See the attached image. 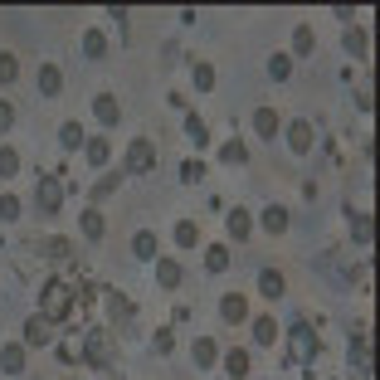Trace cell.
<instances>
[{
	"label": "cell",
	"mask_w": 380,
	"mask_h": 380,
	"mask_svg": "<svg viewBox=\"0 0 380 380\" xmlns=\"http://www.w3.org/2000/svg\"><path fill=\"white\" fill-rule=\"evenodd\" d=\"M44 312H39V317H44V322L54 326V322H64V317H69V312H74V283H64V278H49V283H44Z\"/></svg>",
	"instance_id": "cell-1"
},
{
	"label": "cell",
	"mask_w": 380,
	"mask_h": 380,
	"mask_svg": "<svg viewBox=\"0 0 380 380\" xmlns=\"http://www.w3.org/2000/svg\"><path fill=\"white\" fill-rule=\"evenodd\" d=\"M83 361L88 366H112V331L108 326H93L83 336Z\"/></svg>",
	"instance_id": "cell-2"
},
{
	"label": "cell",
	"mask_w": 380,
	"mask_h": 380,
	"mask_svg": "<svg viewBox=\"0 0 380 380\" xmlns=\"http://www.w3.org/2000/svg\"><path fill=\"white\" fill-rule=\"evenodd\" d=\"M317 351H322V341H317V331H312L307 322H298L293 331H288V356H293V361H312Z\"/></svg>",
	"instance_id": "cell-3"
},
{
	"label": "cell",
	"mask_w": 380,
	"mask_h": 380,
	"mask_svg": "<svg viewBox=\"0 0 380 380\" xmlns=\"http://www.w3.org/2000/svg\"><path fill=\"white\" fill-rule=\"evenodd\" d=\"M34 205H39L44 215H54L59 205H64V181H59V176H39V190H34Z\"/></svg>",
	"instance_id": "cell-4"
},
{
	"label": "cell",
	"mask_w": 380,
	"mask_h": 380,
	"mask_svg": "<svg viewBox=\"0 0 380 380\" xmlns=\"http://www.w3.org/2000/svg\"><path fill=\"white\" fill-rule=\"evenodd\" d=\"M156 166V146L146 141V136H136L132 146H127V176H141V171H151Z\"/></svg>",
	"instance_id": "cell-5"
},
{
	"label": "cell",
	"mask_w": 380,
	"mask_h": 380,
	"mask_svg": "<svg viewBox=\"0 0 380 380\" xmlns=\"http://www.w3.org/2000/svg\"><path fill=\"white\" fill-rule=\"evenodd\" d=\"M219 317H224L229 326L249 322V298L244 293H224V298H219Z\"/></svg>",
	"instance_id": "cell-6"
},
{
	"label": "cell",
	"mask_w": 380,
	"mask_h": 380,
	"mask_svg": "<svg viewBox=\"0 0 380 380\" xmlns=\"http://www.w3.org/2000/svg\"><path fill=\"white\" fill-rule=\"evenodd\" d=\"M288 151H298V156H307V151H312V122H307V117L288 122Z\"/></svg>",
	"instance_id": "cell-7"
},
{
	"label": "cell",
	"mask_w": 380,
	"mask_h": 380,
	"mask_svg": "<svg viewBox=\"0 0 380 380\" xmlns=\"http://www.w3.org/2000/svg\"><path fill=\"white\" fill-rule=\"evenodd\" d=\"M93 117H98L103 127H112V122L122 117V108H117V98H112V93H98V98H93Z\"/></svg>",
	"instance_id": "cell-8"
},
{
	"label": "cell",
	"mask_w": 380,
	"mask_h": 380,
	"mask_svg": "<svg viewBox=\"0 0 380 380\" xmlns=\"http://www.w3.org/2000/svg\"><path fill=\"white\" fill-rule=\"evenodd\" d=\"M0 371H10V376L25 371V346H20V341H5V346H0Z\"/></svg>",
	"instance_id": "cell-9"
},
{
	"label": "cell",
	"mask_w": 380,
	"mask_h": 380,
	"mask_svg": "<svg viewBox=\"0 0 380 380\" xmlns=\"http://www.w3.org/2000/svg\"><path fill=\"white\" fill-rule=\"evenodd\" d=\"M190 356H195V366H200V371H210V366L219 361V346L210 341V336H200V341L190 346Z\"/></svg>",
	"instance_id": "cell-10"
},
{
	"label": "cell",
	"mask_w": 380,
	"mask_h": 380,
	"mask_svg": "<svg viewBox=\"0 0 380 380\" xmlns=\"http://www.w3.org/2000/svg\"><path fill=\"white\" fill-rule=\"evenodd\" d=\"M351 366H361V376H371V336L366 331L351 336Z\"/></svg>",
	"instance_id": "cell-11"
},
{
	"label": "cell",
	"mask_w": 380,
	"mask_h": 380,
	"mask_svg": "<svg viewBox=\"0 0 380 380\" xmlns=\"http://www.w3.org/2000/svg\"><path fill=\"white\" fill-rule=\"evenodd\" d=\"M283 288H288V283H283V273H278V269L259 273V293H264V298H283Z\"/></svg>",
	"instance_id": "cell-12"
},
{
	"label": "cell",
	"mask_w": 380,
	"mask_h": 380,
	"mask_svg": "<svg viewBox=\"0 0 380 380\" xmlns=\"http://www.w3.org/2000/svg\"><path fill=\"white\" fill-rule=\"evenodd\" d=\"M224 229H229V239H249V229H254V219H249V210H229V219H224Z\"/></svg>",
	"instance_id": "cell-13"
},
{
	"label": "cell",
	"mask_w": 380,
	"mask_h": 380,
	"mask_svg": "<svg viewBox=\"0 0 380 380\" xmlns=\"http://www.w3.org/2000/svg\"><path fill=\"white\" fill-rule=\"evenodd\" d=\"M254 341L259 346H278V322L273 317H254Z\"/></svg>",
	"instance_id": "cell-14"
},
{
	"label": "cell",
	"mask_w": 380,
	"mask_h": 380,
	"mask_svg": "<svg viewBox=\"0 0 380 380\" xmlns=\"http://www.w3.org/2000/svg\"><path fill=\"white\" fill-rule=\"evenodd\" d=\"M83 146H88V161H93V166H108V156H112V141H108V136H88Z\"/></svg>",
	"instance_id": "cell-15"
},
{
	"label": "cell",
	"mask_w": 380,
	"mask_h": 380,
	"mask_svg": "<svg viewBox=\"0 0 380 380\" xmlns=\"http://www.w3.org/2000/svg\"><path fill=\"white\" fill-rule=\"evenodd\" d=\"M25 341L29 346H49V322H44V317H29L25 322Z\"/></svg>",
	"instance_id": "cell-16"
},
{
	"label": "cell",
	"mask_w": 380,
	"mask_h": 380,
	"mask_svg": "<svg viewBox=\"0 0 380 380\" xmlns=\"http://www.w3.org/2000/svg\"><path fill=\"white\" fill-rule=\"evenodd\" d=\"M59 88H64V74H59L54 64H44V69H39V93H44V98H54Z\"/></svg>",
	"instance_id": "cell-17"
},
{
	"label": "cell",
	"mask_w": 380,
	"mask_h": 380,
	"mask_svg": "<svg viewBox=\"0 0 380 380\" xmlns=\"http://www.w3.org/2000/svg\"><path fill=\"white\" fill-rule=\"evenodd\" d=\"M156 283H161V288H181V264H176V259H161V264H156Z\"/></svg>",
	"instance_id": "cell-18"
},
{
	"label": "cell",
	"mask_w": 380,
	"mask_h": 380,
	"mask_svg": "<svg viewBox=\"0 0 380 380\" xmlns=\"http://www.w3.org/2000/svg\"><path fill=\"white\" fill-rule=\"evenodd\" d=\"M254 132H259V136H278V112L259 108V112H254Z\"/></svg>",
	"instance_id": "cell-19"
},
{
	"label": "cell",
	"mask_w": 380,
	"mask_h": 380,
	"mask_svg": "<svg viewBox=\"0 0 380 380\" xmlns=\"http://www.w3.org/2000/svg\"><path fill=\"white\" fill-rule=\"evenodd\" d=\"M103 49H108L103 29H83V54H88V59H103Z\"/></svg>",
	"instance_id": "cell-20"
},
{
	"label": "cell",
	"mask_w": 380,
	"mask_h": 380,
	"mask_svg": "<svg viewBox=\"0 0 380 380\" xmlns=\"http://www.w3.org/2000/svg\"><path fill=\"white\" fill-rule=\"evenodd\" d=\"M264 229H269V234H283V229H288V210H283V205H269V210H264Z\"/></svg>",
	"instance_id": "cell-21"
},
{
	"label": "cell",
	"mask_w": 380,
	"mask_h": 380,
	"mask_svg": "<svg viewBox=\"0 0 380 380\" xmlns=\"http://www.w3.org/2000/svg\"><path fill=\"white\" fill-rule=\"evenodd\" d=\"M224 371H229L234 380H244L249 376V351H239V346H234V351L224 356Z\"/></svg>",
	"instance_id": "cell-22"
},
{
	"label": "cell",
	"mask_w": 380,
	"mask_h": 380,
	"mask_svg": "<svg viewBox=\"0 0 380 380\" xmlns=\"http://www.w3.org/2000/svg\"><path fill=\"white\" fill-rule=\"evenodd\" d=\"M205 269H210V273H224V269H229V249H224V244H210V249H205Z\"/></svg>",
	"instance_id": "cell-23"
},
{
	"label": "cell",
	"mask_w": 380,
	"mask_h": 380,
	"mask_svg": "<svg viewBox=\"0 0 380 380\" xmlns=\"http://www.w3.org/2000/svg\"><path fill=\"white\" fill-rule=\"evenodd\" d=\"M312 49H317V34H312L307 25H298L293 29V54H312Z\"/></svg>",
	"instance_id": "cell-24"
},
{
	"label": "cell",
	"mask_w": 380,
	"mask_h": 380,
	"mask_svg": "<svg viewBox=\"0 0 380 380\" xmlns=\"http://www.w3.org/2000/svg\"><path fill=\"white\" fill-rule=\"evenodd\" d=\"M132 254H136V259H156V234H151V229H141V234L132 239Z\"/></svg>",
	"instance_id": "cell-25"
},
{
	"label": "cell",
	"mask_w": 380,
	"mask_h": 380,
	"mask_svg": "<svg viewBox=\"0 0 380 380\" xmlns=\"http://www.w3.org/2000/svg\"><path fill=\"white\" fill-rule=\"evenodd\" d=\"M59 141H64V151H79L83 146V127L79 122H64V127H59Z\"/></svg>",
	"instance_id": "cell-26"
},
{
	"label": "cell",
	"mask_w": 380,
	"mask_h": 380,
	"mask_svg": "<svg viewBox=\"0 0 380 380\" xmlns=\"http://www.w3.org/2000/svg\"><path fill=\"white\" fill-rule=\"evenodd\" d=\"M176 244H181V249H195V244H200V229H195V219H181V224H176Z\"/></svg>",
	"instance_id": "cell-27"
},
{
	"label": "cell",
	"mask_w": 380,
	"mask_h": 380,
	"mask_svg": "<svg viewBox=\"0 0 380 380\" xmlns=\"http://www.w3.org/2000/svg\"><path fill=\"white\" fill-rule=\"evenodd\" d=\"M108 302H112V317H117V322H127V317L136 312V302L127 298V293H108Z\"/></svg>",
	"instance_id": "cell-28"
},
{
	"label": "cell",
	"mask_w": 380,
	"mask_h": 380,
	"mask_svg": "<svg viewBox=\"0 0 380 380\" xmlns=\"http://www.w3.org/2000/svg\"><path fill=\"white\" fill-rule=\"evenodd\" d=\"M269 74H273L278 83L293 79V54H273V59H269Z\"/></svg>",
	"instance_id": "cell-29"
},
{
	"label": "cell",
	"mask_w": 380,
	"mask_h": 380,
	"mask_svg": "<svg viewBox=\"0 0 380 380\" xmlns=\"http://www.w3.org/2000/svg\"><path fill=\"white\" fill-rule=\"evenodd\" d=\"M190 79H195L200 93H210V88H215V69H210V64H195V69H190Z\"/></svg>",
	"instance_id": "cell-30"
},
{
	"label": "cell",
	"mask_w": 380,
	"mask_h": 380,
	"mask_svg": "<svg viewBox=\"0 0 380 380\" xmlns=\"http://www.w3.org/2000/svg\"><path fill=\"white\" fill-rule=\"evenodd\" d=\"M83 234H88V239H103V215H98V210H83Z\"/></svg>",
	"instance_id": "cell-31"
},
{
	"label": "cell",
	"mask_w": 380,
	"mask_h": 380,
	"mask_svg": "<svg viewBox=\"0 0 380 380\" xmlns=\"http://www.w3.org/2000/svg\"><path fill=\"white\" fill-rule=\"evenodd\" d=\"M346 49H351L356 59H366V49H371V44H366V29H346Z\"/></svg>",
	"instance_id": "cell-32"
},
{
	"label": "cell",
	"mask_w": 380,
	"mask_h": 380,
	"mask_svg": "<svg viewBox=\"0 0 380 380\" xmlns=\"http://www.w3.org/2000/svg\"><path fill=\"white\" fill-rule=\"evenodd\" d=\"M186 132H190V141H195V146H205V141H210V132H205V122H200L195 112L186 117Z\"/></svg>",
	"instance_id": "cell-33"
},
{
	"label": "cell",
	"mask_w": 380,
	"mask_h": 380,
	"mask_svg": "<svg viewBox=\"0 0 380 380\" xmlns=\"http://www.w3.org/2000/svg\"><path fill=\"white\" fill-rule=\"evenodd\" d=\"M117 186H122V176H117V171H103V176H98V186H93V195H112Z\"/></svg>",
	"instance_id": "cell-34"
},
{
	"label": "cell",
	"mask_w": 380,
	"mask_h": 380,
	"mask_svg": "<svg viewBox=\"0 0 380 380\" xmlns=\"http://www.w3.org/2000/svg\"><path fill=\"white\" fill-rule=\"evenodd\" d=\"M93 302H98V288H93V283H79V288H74V307H93Z\"/></svg>",
	"instance_id": "cell-35"
},
{
	"label": "cell",
	"mask_w": 380,
	"mask_h": 380,
	"mask_svg": "<svg viewBox=\"0 0 380 380\" xmlns=\"http://www.w3.org/2000/svg\"><path fill=\"white\" fill-rule=\"evenodd\" d=\"M15 171H20V156H15V151H10V146H0V176H5V181H10V176H15Z\"/></svg>",
	"instance_id": "cell-36"
},
{
	"label": "cell",
	"mask_w": 380,
	"mask_h": 380,
	"mask_svg": "<svg viewBox=\"0 0 380 380\" xmlns=\"http://www.w3.org/2000/svg\"><path fill=\"white\" fill-rule=\"evenodd\" d=\"M44 254H49V259H69L74 244H69V239H44Z\"/></svg>",
	"instance_id": "cell-37"
},
{
	"label": "cell",
	"mask_w": 380,
	"mask_h": 380,
	"mask_svg": "<svg viewBox=\"0 0 380 380\" xmlns=\"http://www.w3.org/2000/svg\"><path fill=\"white\" fill-rule=\"evenodd\" d=\"M219 156H224V161L234 166V161H244L249 151H244V141H224V151H219Z\"/></svg>",
	"instance_id": "cell-38"
},
{
	"label": "cell",
	"mask_w": 380,
	"mask_h": 380,
	"mask_svg": "<svg viewBox=\"0 0 380 380\" xmlns=\"http://www.w3.org/2000/svg\"><path fill=\"white\" fill-rule=\"evenodd\" d=\"M0 219H20V200L15 195H0Z\"/></svg>",
	"instance_id": "cell-39"
},
{
	"label": "cell",
	"mask_w": 380,
	"mask_h": 380,
	"mask_svg": "<svg viewBox=\"0 0 380 380\" xmlns=\"http://www.w3.org/2000/svg\"><path fill=\"white\" fill-rule=\"evenodd\" d=\"M351 234H356V239H361V244H371V215H356Z\"/></svg>",
	"instance_id": "cell-40"
},
{
	"label": "cell",
	"mask_w": 380,
	"mask_h": 380,
	"mask_svg": "<svg viewBox=\"0 0 380 380\" xmlns=\"http://www.w3.org/2000/svg\"><path fill=\"white\" fill-rule=\"evenodd\" d=\"M20 74V64H15V54H0V83H10Z\"/></svg>",
	"instance_id": "cell-41"
},
{
	"label": "cell",
	"mask_w": 380,
	"mask_h": 380,
	"mask_svg": "<svg viewBox=\"0 0 380 380\" xmlns=\"http://www.w3.org/2000/svg\"><path fill=\"white\" fill-rule=\"evenodd\" d=\"M151 341H156V351H171V346H176V331H171V326H161V331H156V336H151Z\"/></svg>",
	"instance_id": "cell-42"
},
{
	"label": "cell",
	"mask_w": 380,
	"mask_h": 380,
	"mask_svg": "<svg viewBox=\"0 0 380 380\" xmlns=\"http://www.w3.org/2000/svg\"><path fill=\"white\" fill-rule=\"evenodd\" d=\"M200 176H205V166H200V161H186V166H181V181H186V186H195Z\"/></svg>",
	"instance_id": "cell-43"
},
{
	"label": "cell",
	"mask_w": 380,
	"mask_h": 380,
	"mask_svg": "<svg viewBox=\"0 0 380 380\" xmlns=\"http://www.w3.org/2000/svg\"><path fill=\"white\" fill-rule=\"evenodd\" d=\"M59 356H64L69 366H74V361H83V341H64V346H59Z\"/></svg>",
	"instance_id": "cell-44"
},
{
	"label": "cell",
	"mask_w": 380,
	"mask_h": 380,
	"mask_svg": "<svg viewBox=\"0 0 380 380\" xmlns=\"http://www.w3.org/2000/svg\"><path fill=\"white\" fill-rule=\"evenodd\" d=\"M10 122H15V108H10V103H0V132H5Z\"/></svg>",
	"instance_id": "cell-45"
}]
</instances>
